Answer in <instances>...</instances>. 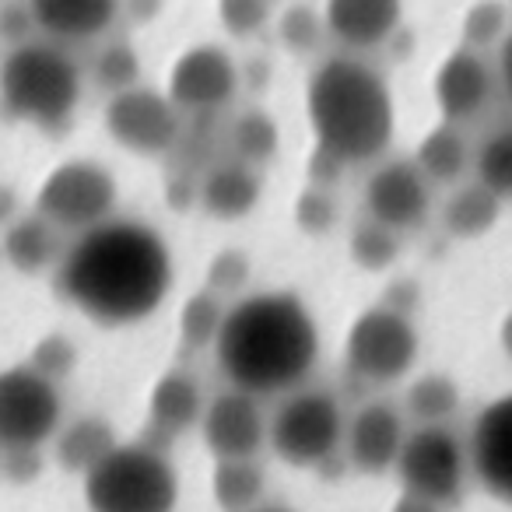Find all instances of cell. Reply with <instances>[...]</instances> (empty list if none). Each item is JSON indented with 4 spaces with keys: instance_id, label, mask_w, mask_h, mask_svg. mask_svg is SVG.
<instances>
[{
    "instance_id": "obj_1",
    "label": "cell",
    "mask_w": 512,
    "mask_h": 512,
    "mask_svg": "<svg viewBox=\"0 0 512 512\" xmlns=\"http://www.w3.org/2000/svg\"><path fill=\"white\" fill-rule=\"evenodd\" d=\"M172 281L176 264L165 235L148 221L120 214L71 235L53 271L60 299L102 330L151 320L169 299Z\"/></svg>"
},
{
    "instance_id": "obj_2",
    "label": "cell",
    "mask_w": 512,
    "mask_h": 512,
    "mask_svg": "<svg viewBox=\"0 0 512 512\" xmlns=\"http://www.w3.org/2000/svg\"><path fill=\"white\" fill-rule=\"evenodd\" d=\"M214 358L228 386L256 397H281L313 376L320 327L295 292L242 295L228 306Z\"/></svg>"
},
{
    "instance_id": "obj_3",
    "label": "cell",
    "mask_w": 512,
    "mask_h": 512,
    "mask_svg": "<svg viewBox=\"0 0 512 512\" xmlns=\"http://www.w3.org/2000/svg\"><path fill=\"white\" fill-rule=\"evenodd\" d=\"M306 116L316 151L344 169L376 165L393 137V92L383 71L362 53H330L313 67L306 85Z\"/></svg>"
},
{
    "instance_id": "obj_4",
    "label": "cell",
    "mask_w": 512,
    "mask_h": 512,
    "mask_svg": "<svg viewBox=\"0 0 512 512\" xmlns=\"http://www.w3.org/2000/svg\"><path fill=\"white\" fill-rule=\"evenodd\" d=\"M85 95V67L71 46L25 39L0 57V113L43 134H64Z\"/></svg>"
},
{
    "instance_id": "obj_5",
    "label": "cell",
    "mask_w": 512,
    "mask_h": 512,
    "mask_svg": "<svg viewBox=\"0 0 512 512\" xmlns=\"http://www.w3.org/2000/svg\"><path fill=\"white\" fill-rule=\"evenodd\" d=\"M88 512H176L179 474L162 446L116 442L85 474Z\"/></svg>"
},
{
    "instance_id": "obj_6",
    "label": "cell",
    "mask_w": 512,
    "mask_h": 512,
    "mask_svg": "<svg viewBox=\"0 0 512 512\" xmlns=\"http://www.w3.org/2000/svg\"><path fill=\"white\" fill-rule=\"evenodd\" d=\"M348 414L330 390H292L271 414V453L281 463L299 470L327 467L334 456H344Z\"/></svg>"
},
{
    "instance_id": "obj_7",
    "label": "cell",
    "mask_w": 512,
    "mask_h": 512,
    "mask_svg": "<svg viewBox=\"0 0 512 512\" xmlns=\"http://www.w3.org/2000/svg\"><path fill=\"white\" fill-rule=\"evenodd\" d=\"M116 200H120V183L109 165L95 158H67L53 165L50 176L39 183L32 207L64 235H78L113 218Z\"/></svg>"
},
{
    "instance_id": "obj_8",
    "label": "cell",
    "mask_w": 512,
    "mask_h": 512,
    "mask_svg": "<svg viewBox=\"0 0 512 512\" xmlns=\"http://www.w3.org/2000/svg\"><path fill=\"white\" fill-rule=\"evenodd\" d=\"M64 425L60 383L32 362L0 372V453H25L57 439Z\"/></svg>"
},
{
    "instance_id": "obj_9",
    "label": "cell",
    "mask_w": 512,
    "mask_h": 512,
    "mask_svg": "<svg viewBox=\"0 0 512 512\" xmlns=\"http://www.w3.org/2000/svg\"><path fill=\"white\" fill-rule=\"evenodd\" d=\"M421 355L414 320L397 306H372L351 323L344 337V362L365 383H400Z\"/></svg>"
},
{
    "instance_id": "obj_10",
    "label": "cell",
    "mask_w": 512,
    "mask_h": 512,
    "mask_svg": "<svg viewBox=\"0 0 512 512\" xmlns=\"http://www.w3.org/2000/svg\"><path fill=\"white\" fill-rule=\"evenodd\" d=\"M400 488L435 505H456L467 488L470 449L446 425H414L393 467Z\"/></svg>"
},
{
    "instance_id": "obj_11",
    "label": "cell",
    "mask_w": 512,
    "mask_h": 512,
    "mask_svg": "<svg viewBox=\"0 0 512 512\" xmlns=\"http://www.w3.org/2000/svg\"><path fill=\"white\" fill-rule=\"evenodd\" d=\"M109 137L130 155L162 158L172 155L186 130V113L172 102L169 92H158L151 85H134L109 95L102 113Z\"/></svg>"
},
{
    "instance_id": "obj_12",
    "label": "cell",
    "mask_w": 512,
    "mask_h": 512,
    "mask_svg": "<svg viewBox=\"0 0 512 512\" xmlns=\"http://www.w3.org/2000/svg\"><path fill=\"white\" fill-rule=\"evenodd\" d=\"M242 88V67L218 43H197L179 53L165 92L190 116H221Z\"/></svg>"
},
{
    "instance_id": "obj_13",
    "label": "cell",
    "mask_w": 512,
    "mask_h": 512,
    "mask_svg": "<svg viewBox=\"0 0 512 512\" xmlns=\"http://www.w3.org/2000/svg\"><path fill=\"white\" fill-rule=\"evenodd\" d=\"M435 183L414 158H379L365 179V214L393 232H418L432 214Z\"/></svg>"
},
{
    "instance_id": "obj_14",
    "label": "cell",
    "mask_w": 512,
    "mask_h": 512,
    "mask_svg": "<svg viewBox=\"0 0 512 512\" xmlns=\"http://www.w3.org/2000/svg\"><path fill=\"white\" fill-rule=\"evenodd\" d=\"M256 393L239 386L214 393L200 418V439L214 460H256L271 439V418L264 414Z\"/></svg>"
},
{
    "instance_id": "obj_15",
    "label": "cell",
    "mask_w": 512,
    "mask_h": 512,
    "mask_svg": "<svg viewBox=\"0 0 512 512\" xmlns=\"http://www.w3.org/2000/svg\"><path fill=\"white\" fill-rule=\"evenodd\" d=\"M498 92H502V85H498L495 60L463 43L442 60L432 81L439 116L449 123H460V127H470L474 120H481Z\"/></svg>"
},
{
    "instance_id": "obj_16",
    "label": "cell",
    "mask_w": 512,
    "mask_h": 512,
    "mask_svg": "<svg viewBox=\"0 0 512 512\" xmlns=\"http://www.w3.org/2000/svg\"><path fill=\"white\" fill-rule=\"evenodd\" d=\"M470 474L498 502L512 505V393L484 404L470 428Z\"/></svg>"
},
{
    "instance_id": "obj_17",
    "label": "cell",
    "mask_w": 512,
    "mask_h": 512,
    "mask_svg": "<svg viewBox=\"0 0 512 512\" xmlns=\"http://www.w3.org/2000/svg\"><path fill=\"white\" fill-rule=\"evenodd\" d=\"M407 421L386 400H372L362 411L348 418V432H344V460L362 474H386L397 467L400 449L407 439Z\"/></svg>"
},
{
    "instance_id": "obj_18",
    "label": "cell",
    "mask_w": 512,
    "mask_h": 512,
    "mask_svg": "<svg viewBox=\"0 0 512 512\" xmlns=\"http://www.w3.org/2000/svg\"><path fill=\"white\" fill-rule=\"evenodd\" d=\"M327 32L344 53L383 50L404 25V0H327Z\"/></svg>"
},
{
    "instance_id": "obj_19",
    "label": "cell",
    "mask_w": 512,
    "mask_h": 512,
    "mask_svg": "<svg viewBox=\"0 0 512 512\" xmlns=\"http://www.w3.org/2000/svg\"><path fill=\"white\" fill-rule=\"evenodd\" d=\"M36 32L64 46H92L109 36L123 0H29Z\"/></svg>"
},
{
    "instance_id": "obj_20",
    "label": "cell",
    "mask_w": 512,
    "mask_h": 512,
    "mask_svg": "<svg viewBox=\"0 0 512 512\" xmlns=\"http://www.w3.org/2000/svg\"><path fill=\"white\" fill-rule=\"evenodd\" d=\"M260 193H264L260 169L242 162V158L225 155L200 172L197 204L200 211L218 221H239L260 204Z\"/></svg>"
},
{
    "instance_id": "obj_21",
    "label": "cell",
    "mask_w": 512,
    "mask_h": 512,
    "mask_svg": "<svg viewBox=\"0 0 512 512\" xmlns=\"http://www.w3.org/2000/svg\"><path fill=\"white\" fill-rule=\"evenodd\" d=\"M64 249H67L64 232L53 221H46L36 207L29 214H18L11 225L0 228V253H4L8 267H15L25 278H36L43 271H57Z\"/></svg>"
},
{
    "instance_id": "obj_22",
    "label": "cell",
    "mask_w": 512,
    "mask_h": 512,
    "mask_svg": "<svg viewBox=\"0 0 512 512\" xmlns=\"http://www.w3.org/2000/svg\"><path fill=\"white\" fill-rule=\"evenodd\" d=\"M204 407L207 400L200 393V383L190 372L179 369L165 372L148 393V421L162 439H176V435L190 432V428H200Z\"/></svg>"
},
{
    "instance_id": "obj_23",
    "label": "cell",
    "mask_w": 512,
    "mask_h": 512,
    "mask_svg": "<svg viewBox=\"0 0 512 512\" xmlns=\"http://www.w3.org/2000/svg\"><path fill=\"white\" fill-rule=\"evenodd\" d=\"M414 162L435 186H460L467 172H474V144L467 141V127L449 120L435 123L418 141Z\"/></svg>"
},
{
    "instance_id": "obj_24",
    "label": "cell",
    "mask_w": 512,
    "mask_h": 512,
    "mask_svg": "<svg viewBox=\"0 0 512 512\" xmlns=\"http://www.w3.org/2000/svg\"><path fill=\"white\" fill-rule=\"evenodd\" d=\"M502 204L505 200H498L488 186L470 179V183L453 186L449 200L442 204V228L453 239H481L484 232L498 225Z\"/></svg>"
},
{
    "instance_id": "obj_25",
    "label": "cell",
    "mask_w": 512,
    "mask_h": 512,
    "mask_svg": "<svg viewBox=\"0 0 512 512\" xmlns=\"http://www.w3.org/2000/svg\"><path fill=\"white\" fill-rule=\"evenodd\" d=\"M116 446V432L102 414H85L74 418L71 425H60L57 432V463L67 474L85 477L109 449Z\"/></svg>"
},
{
    "instance_id": "obj_26",
    "label": "cell",
    "mask_w": 512,
    "mask_h": 512,
    "mask_svg": "<svg viewBox=\"0 0 512 512\" xmlns=\"http://www.w3.org/2000/svg\"><path fill=\"white\" fill-rule=\"evenodd\" d=\"M281 148V130L274 123L271 113L264 109H239V113L228 116L225 123V151L232 158H242V162L264 169L267 162H274Z\"/></svg>"
},
{
    "instance_id": "obj_27",
    "label": "cell",
    "mask_w": 512,
    "mask_h": 512,
    "mask_svg": "<svg viewBox=\"0 0 512 512\" xmlns=\"http://www.w3.org/2000/svg\"><path fill=\"white\" fill-rule=\"evenodd\" d=\"M264 470L256 460H218L211 474L214 502L225 512H246L264 502Z\"/></svg>"
},
{
    "instance_id": "obj_28",
    "label": "cell",
    "mask_w": 512,
    "mask_h": 512,
    "mask_svg": "<svg viewBox=\"0 0 512 512\" xmlns=\"http://www.w3.org/2000/svg\"><path fill=\"white\" fill-rule=\"evenodd\" d=\"M474 179L505 204L512 200V123L488 130L474 144Z\"/></svg>"
},
{
    "instance_id": "obj_29",
    "label": "cell",
    "mask_w": 512,
    "mask_h": 512,
    "mask_svg": "<svg viewBox=\"0 0 512 512\" xmlns=\"http://www.w3.org/2000/svg\"><path fill=\"white\" fill-rule=\"evenodd\" d=\"M404 404L414 425H446L460 407V386L442 372H428L407 386Z\"/></svg>"
},
{
    "instance_id": "obj_30",
    "label": "cell",
    "mask_w": 512,
    "mask_h": 512,
    "mask_svg": "<svg viewBox=\"0 0 512 512\" xmlns=\"http://www.w3.org/2000/svg\"><path fill=\"white\" fill-rule=\"evenodd\" d=\"M225 299L211 288L204 292H193L190 299L183 302L179 309V337L190 351H204V348H214L221 334V323H225Z\"/></svg>"
},
{
    "instance_id": "obj_31",
    "label": "cell",
    "mask_w": 512,
    "mask_h": 512,
    "mask_svg": "<svg viewBox=\"0 0 512 512\" xmlns=\"http://www.w3.org/2000/svg\"><path fill=\"white\" fill-rule=\"evenodd\" d=\"M509 15H512V4H502V0H477V4H470L460 22V43L481 53L498 50V46L505 43V36L512 32Z\"/></svg>"
},
{
    "instance_id": "obj_32",
    "label": "cell",
    "mask_w": 512,
    "mask_h": 512,
    "mask_svg": "<svg viewBox=\"0 0 512 512\" xmlns=\"http://www.w3.org/2000/svg\"><path fill=\"white\" fill-rule=\"evenodd\" d=\"M92 81L109 95L141 85V57L127 39H109L92 57Z\"/></svg>"
},
{
    "instance_id": "obj_33",
    "label": "cell",
    "mask_w": 512,
    "mask_h": 512,
    "mask_svg": "<svg viewBox=\"0 0 512 512\" xmlns=\"http://www.w3.org/2000/svg\"><path fill=\"white\" fill-rule=\"evenodd\" d=\"M397 246H400V232L386 228L383 221L369 218V214L351 228V239H348L351 260L358 267H365V271H386L397 260Z\"/></svg>"
},
{
    "instance_id": "obj_34",
    "label": "cell",
    "mask_w": 512,
    "mask_h": 512,
    "mask_svg": "<svg viewBox=\"0 0 512 512\" xmlns=\"http://www.w3.org/2000/svg\"><path fill=\"white\" fill-rule=\"evenodd\" d=\"M323 39H330L327 18H323V11L309 8V4H295L278 18V43L288 53H299V57L320 53Z\"/></svg>"
},
{
    "instance_id": "obj_35",
    "label": "cell",
    "mask_w": 512,
    "mask_h": 512,
    "mask_svg": "<svg viewBox=\"0 0 512 512\" xmlns=\"http://www.w3.org/2000/svg\"><path fill=\"white\" fill-rule=\"evenodd\" d=\"M274 0H218V22L232 39H256L271 25Z\"/></svg>"
},
{
    "instance_id": "obj_36",
    "label": "cell",
    "mask_w": 512,
    "mask_h": 512,
    "mask_svg": "<svg viewBox=\"0 0 512 512\" xmlns=\"http://www.w3.org/2000/svg\"><path fill=\"white\" fill-rule=\"evenodd\" d=\"M295 221H299L302 232L309 235H327L337 225V200L330 193V186L309 183V190L295 204Z\"/></svg>"
},
{
    "instance_id": "obj_37",
    "label": "cell",
    "mask_w": 512,
    "mask_h": 512,
    "mask_svg": "<svg viewBox=\"0 0 512 512\" xmlns=\"http://www.w3.org/2000/svg\"><path fill=\"white\" fill-rule=\"evenodd\" d=\"M246 281H249V256L242 253V249H235V246L221 249L211 264H207V288L218 292L221 299L239 292Z\"/></svg>"
},
{
    "instance_id": "obj_38",
    "label": "cell",
    "mask_w": 512,
    "mask_h": 512,
    "mask_svg": "<svg viewBox=\"0 0 512 512\" xmlns=\"http://www.w3.org/2000/svg\"><path fill=\"white\" fill-rule=\"evenodd\" d=\"M29 362L36 365L39 372H46V376L60 383V379H64L67 372H74V365H78V348H74L64 334H50L36 344Z\"/></svg>"
},
{
    "instance_id": "obj_39",
    "label": "cell",
    "mask_w": 512,
    "mask_h": 512,
    "mask_svg": "<svg viewBox=\"0 0 512 512\" xmlns=\"http://www.w3.org/2000/svg\"><path fill=\"white\" fill-rule=\"evenodd\" d=\"M36 18H32L29 0H0V43L18 46L32 39Z\"/></svg>"
},
{
    "instance_id": "obj_40",
    "label": "cell",
    "mask_w": 512,
    "mask_h": 512,
    "mask_svg": "<svg viewBox=\"0 0 512 512\" xmlns=\"http://www.w3.org/2000/svg\"><path fill=\"white\" fill-rule=\"evenodd\" d=\"M495 67H498V85H502L505 102L512 106V32L505 36V43L495 50Z\"/></svg>"
},
{
    "instance_id": "obj_41",
    "label": "cell",
    "mask_w": 512,
    "mask_h": 512,
    "mask_svg": "<svg viewBox=\"0 0 512 512\" xmlns=\"http://www.w3.org/2000/svg\"><path fill=\"white\" fill-rule=\"evenodd\" d=\"M123 11H127L134 22H151V18L162 11V0H123Z\"/></svg>"
},
{
    "instance_id": "obj_42",
    "label": "cell",
    "mask_w": 512,
    "mask_h": 512,
    "mask_svg": "<svg viewBox=\"0 0 512 512\" xmlns=\"http://www.w3.org/2000/svg\"><path fill=\"white\" fill-rule=\"evenodd\" d=\"M393 512H442V505L428 502V498H418L411 495V491H404V495L397 498V505H393Z\"/></svg>"
},
{
    "instance_id": "obj_43",
    "label": "cell",
    "mask_w": 512,
    "mask_h": 512,
    "mask_svg": "<svg viewBox=\"0 0 512 512\" xmlns=\"http://www.w3.org/2000/svg\"><path fill=\"white\" fill-rule=\"evenodd\" d=\"M18 218V197L11 186H0V228Z\"/></svg>"
},
{
    "instance_id": "obj_44",
    "label": "cell",
    "mask_w": 512,
    "mask_h": 512,
    "mask_svg": "<svg viewBox=\"0 0 512 512\" xmlns=\"http://www.w3.org/2000/svg\"><path fill=\"white\" fill-rule=\"evenodd\" d=\"M498 344H502V351H505V358L512 362V313L502 320V327H498Z\"/></svg>"
},
{
    "instance_id": "obj_45",
    "label": "cell",
    "mask_w": 512,
    "mask_h": 512,
    "mask_svg": "<svg viewBox=\"0 0 512 512\" xmlns=\"http://www.w3.org/2000/svg\"><path fill=\"white\" fill-rule=\"evenodd\" d=\"M246 512H295V509H288V505H274V502H260V505H253V509H246Z\"/></svg>"
},
{
    "instance_id": "obj_46",
    "label": "cell",
    "mask_w": 512,
    "mask_h": 512,
    "mask_svg": "<svg viewBox=\"0 0 512 512\" xmlns=\"http://www.w3.org/2000/svg\"><path fill=\"white\" fill-rule=\"evenodd\" d=\"M509 4H512V0H509Z\"/></svg>"
}]
</instances>
